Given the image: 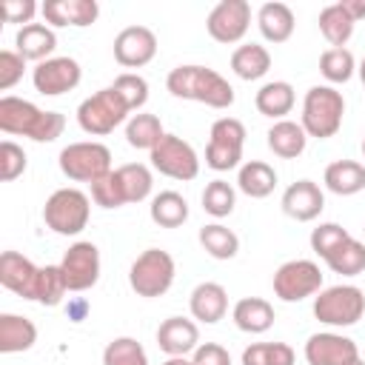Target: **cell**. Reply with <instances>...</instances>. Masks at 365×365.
<instances>
[{
	"label": "cell",
	"instance_id": "obj_1",
	"mask_svg": "<svg viewBox=\"0 0 365 365\" xmlns=\"http://www.w3.org/2000/svg\"><path fill=\"white\" fill-rule=\"evenodd\" d=\"M165 88L180 97V100H191V103H202L208 108H231L234 106V88L231 83L208 68V66H197V63H185L168 71L165 77Z\"/></svg>",
	"mask_w": 365,
	"mask_h": 365
},
{
	"label": "cell",
	"instance_id": "obj_2",
	"mask_svg": "<svg viewBox=\"0 0 365 365\" xmlns=\"http://www.w3.org/2000/svg\"><path fill=\"white\" fill-rule=\"evenodd\" d=\"M66 128V117L60 111L37 108L34 103L6 94L0 97V131L20 134L34 143H54Z\"/></svg>",
	"mask_w": 365,
	"mask_h": 365
},
{
	"label": "cell",
	"instance_id": "obj_3",
	"mask_svg": "<svg viewBox=\"0 0 365 365\" xmlns=\"http://www.w3.org/2000/svg\"><path fill=\"white\" fill-rule=\"evenodd\" d=\"M345 117V97L334 86H311L302 97V117L299 125L308 137L328 140L342 128Z\"/></svg>",
	"mask_w": 365,
	"mask_h": 365
},
{
	"label": "cell",
	"instance_id": "obj_4",
	"mask_svg": "<svg viewBox=\"0 0 365 365\" xmlns=\"http://www.w3.org/2000/svg\"><path fill=\"white\" fill-rule=\"evenodd\" d=\"M174 274H177V265L168 251L145 248L128 268V285L137 297L154 299V297H163L174 285Z\"/></svg>",
	"mask_w": 365,
	"mask_h": 365
},
{
	"label": "cell",
	"instance_id": "obj_5",
	"mask_svg": "<svg viewBox=\"0 0 365 365\" xmlns=\"http://www.w3.org/2000/svg\"><path fill=\"white\" fill-rule=\"evenodd\" d=\"M128 114H131V108L125 106V100L108 86V88L94 91L91 97H86L77 106V125L91 137H106L117 125H123L128 120Z\"/></svg>",
	"mask_w": 365,
	"mask_h": 365
},
{
	"label": "cell",
	"instance_id": "obj_6",
	"mask_svg": "<svg viewBox=\"0 0 365 365\" xmlns=\"http://www.w3.org/2000/svg\"><path fill=\"white\" fill-rule=\"evenodd\" d=\"M88 217H91V200L80 188H57L43 205L46 225L60 237H77L88 225Z\"/></svg>",
	"mask_w": 365,
	"mask_h": 365
},
{
	"label": "cell",
	"instance_id": "obj_7",
	"mask_svg": "<svg viewBox=\"0 0 365 365\" xmlns=\"http://www.w3.org/2000/svg\"><path fill=\"white\" fill-rule=\"evenodd\" d=\"M365 314V291L356 285H331L314 297V317L331 328H351Z\"/></svg>",
	"mask_w": 365,
	"mask_h": 365
},
{
	"label": "cell",
	"instance_id": "obj_8",
	"mask_svg": "<svg viewBox=\"0 0 365 365\" xmlns=\"http://www.w3.org/2000/svg\"><path fill=\"white\" fill-rule=\"evenodd\" d=\"M60 171L74 180V182H97L100 177H106L111 168V151L108 145L103 143H94V140H80V143H68L60 157Z\"/></svg>",
	"mask_w": 365,
	"mask_h": 365
},
{
	"label": "cell",
	"instance_id": "obj_9",
	"mask_svg": "<svg viewBox=\"0 0 365 365\" xmlns=\"http://www.w3.org/2000/svg\"><path fill=\"white\" fill-rule=\"evenodd\" d=\"M245 145V125L237 117H220L211 125L208 145H205V165L214 171H231L240 168Z\"/></svg>",
	"mask_w": 365,
	"mask_h": 365
},
{
	"label": "cell",
	"instance_id": "obj_10",
	"mask_svg": "<svg viewBox=\"0 0 365 365\" xmlns=\"http://www.w3.org/2000/svg\"><path fill=\"white\" fill-rule=\"evenodd\" d=\"M148 160H151V168L160 171L163 177H171V180H194L200 174V157L194 151L191 143H185L182 137L177 134H165L151 151H148Z\"/></svg>",
	"mask_w": 365,
	"mask_h": 365
},
{
	"label": "cell",
	"instance_id": "obj_11",
	"mask_svg": "<svg viewBox=\"0 0 365 365\" xmlns=\"http://www.w3.org/2000/svg\"><path fill=\"white\" fill-rule=\"evenodd\" d=\"M322 291V271L314 259H288L274 271V297L299 302Z\"/></svg>",
	"mask_w": 365,
	"mask_h": 365
},
{
	"label": "cell",
	"instance_id": "obj_12",
	"mask_svg": "<svg viewBox=\"0 0 365 365\" xmlns=\"http://www.w3.org/2000/svg\"><path fill=\"white\" fill-rule=\"evenodd\" d=\"M60 271L66 279V288L80 294L97 285L100 279V248L88 240H77L68 245V251L60 259Z\"/></svg>",
	"mask_w": 365,
	"mask_h": 365
},
{
	"label": "cell",
	"instance_id": "obj_13",
	"mask_svg": "<svg viewBox=\"0 0 365 365\" xmlns=\"http://www.w3.org/2000/svg\"><path fill=\"white\" fill-rule=\"evenodd\" d=\"M251 26V6L248 0H220L208 17H205V29L217 43H240L248 34Z\"/></svg>",
	"mask_w": 365,
	"mask_h": 365
},
{
	"label": "cell",
	"instance_id": "obj_14",
	"mask_svg": "<svg viewBox=\"0 0 365 365\" xmlns=\"http://www.w3.org/2000/svg\"><path fill=\"white\" fill-rule=\"evenodd\" d=\"M83 68L74 57H48L31 68L34 91L43 97H60L66 91H74L80 86Z\"/></svg>",
	"mask_w": 365,
	"mask_h": 365
},
{
	"label": "cell",
	"instance_id": "obj_15",
	"mask_svg": "<svg viewBox=\"0 0 365 365\" xmlns=\"http://www.w3.org/2000/svg\"><path fill=\"white\" fill-rule=\"evenodd\" d=\"M157 57V34L148 26H125L114 37V60L123 68H143Z\"/></svg>",
	"mask_w": 365,
	"mask_h": 365
},
{
	"label": "cell",
	"instance_id": "obj_16",
	"mask_svg": "<svg viewBox=\"0 0 365 365\" xmlns=\"http://www.w3.org/2000/svg\"><path fill=\"white\" fill-rule=\"evenodd\" d=\"M354 359H359V348L345 334L319 331V334H311L305 342V362L308 365H348Z\"/></svg>",
	"mask_w": 365,
	"mask_h": 365
},
{
	"label": "cell",
	"instance_id": "obj_17",
	"mask_svg": "<svg viewBox=\"0 0 365 365\" xmlns=\"http://www.w3.org/2000/svg\"><path fill=\"white\" fill-rule=\"evenodd\" d=\"M0 285L9 288L11 294L37 302V285H40V268L17 254V251H3L0 254Z\"/></svg>",
	"mask_w": 365,
	"mask_h": 365
},
{
	"label": "cell",
	"instance_id": "obj_18",
	"mask_svg": "<svg viewBox=\"0 0 365 365\" xmlns=\"http://www.w3.org/2000/svg\"><path fill=\"white\" fill-rule=\"evenodd\" d=\"M325 194L314 180H297L282 191V211L297 222H311L322 214Z\"/></svg>",
	"mask_w": 365,
	"mask_h": 365
},
{
	"label": "cell",
	"instance_id": "obj_19",
	"mask_svg": "<svg viewBox=\"0 0 365 365\" xmlns=\"http://www.w3.org/2000/svg\"><path fill=\"white\" fill-rule=\"evenodd\" d=\"M43 20L48 26H71V29H86L100 17L97 0H46L40 6Z\"/></svg>",
	"mask_w": 365,
	"mask_h": 365
},
{
	"label": "cell",
	"instance_id": "obj_20",
	"mask_svg": "<svg viewBox=\"0 0 365 365\" xmlns=\"http://www.w3.org/2000/svg\"><path fill=\"white\" fill-rule=\"evenodd\" d=\"M157 345L168 356H185L194 354L200 345V328L194 319L185 317H168L157 328Z\"/></svg>",
	"mask_w": 365,
	"mask_h": 365
},
{
	"label": "cell",
	"instance_id": "obj_21",
	"mask_svg": "<svg viewBox=\"0 0 365 365\" xmlns=\"http://www.w3.org/2000/svg\"><path fill=\"white\" fill-rule=\"evenodd\" d=\"M188 311L197 322L214 325L228 311V291L220 282H200L188 297Z\"/></svg>",
	"mask_w": 365,
	"mask_h": 365
},
{
	"label": "cell",
	"instance_id": "obj_22",
	"mask_svg": "<svg viewBox=\"0 0 365 365\" xmlns=\"http://www.w3.org/2000/svg\"><path fill=\"white\" fill-rule=\"evenodd\" d=\"M14 46H17L20 57L43 63L57 48V34H54V29L48 23H29V26H20V31L14 37Z\"/></svg>",
	"mask_w": 365,
	"mask_h": 365
},
{
	"label": "cell",
	"instance_id": "obj_23",
	"mask_svg": "<svg viewBox=\"0 0 365 365\" xmlns=\"http://www.w3.org/2000/svg\"><path fill=\"white\" fill-rule=\"evenodd\" d=\"M257 26H259V34H262L268 43L277 46V43L291 40L297 20H294L291 6H285V3H279V0H271V3H262V6H259V11H257Z\"/></svg>",
	"mask_w": 365,
	"mask_h": 365
},
{
	"label": "cell",
	"instance_id": "obj_24",
	"mask_svg": "<svg viewBox=\"0 0 365 365\" xmlns=\"http://www.w3.org/2000/svg\"><path fill=\"white\" fill-rule=\"evenodd\" d=\"M37 325L20 314H0V354H23L34 348Z\"/></svg>",
	"mask_w": 365,
	"mask_h": 365
},
{
	"label": "cell",
	"instance_id": "obj_25",
	"mask_svg": "<svg viewBox=\"0 0 365 365\" xmlns=\"http://www.w3.org/2000/svg\"><path fill=\"white\" fill-rule=\"evenodd\" d=\"M322 182L336 197H354L365 188V165L356 160H334L325 168Z\"/></svg>",
	"mask_w": 365,
	"mask_h": 365
},
{
	"label": "cell",
	"instance_id": "obj_26",
	"mask_svg": "<svg viewBox=\"0 0 365 365\" xmlns=\"http://www.w3.org/2000/svg\"><path fill=\"white\" fill-rule=\"evenodd\" d=\"M294 103H297L294 86L285 80H271V83L259 86V91L254 94L257 111L262 117H271V120H285V114H291Z\"/></svg>",
	"mask_w": 365,
	"mask_h": 365
},
{
	"label": "cell",
	"instance_id": "obj_27",
	"mask_svg": "<svg viewBox=\"0 0 365 365\" xmlns=\"http://www.w3.org/2000/svg\"><path fill=\"white\" fill-rule=\"evenodd\" d=\"M265 143H268V148H271L277 157H282V160H297V157L305 151V145H308V134H305V128H302L299 123H294V120H277V123L268 128Z\"/></svg>",
	"mask_w": 365,
	"mask_h": 365
},
{
	"label": "cell",
	"instance_id": "obj_28",
	"mask_svg": "<svg viewBox=\"0 0 365 365\" xmlns=\"http://www.w3.org/2000/svg\"><path fill=\"white\" fill-rule=\"evenodd\" d=\"M231 319L245 334H265L274 325V305L262 297H242L234 305Z\"/></svg>",
	"mask_w": 365,
	"mask_h": 365
},
{
	"label": "cell",
	"instance_id": "obj_29",
	"mask_svg": "<svg viewBox=\"0 0 365 365\" xmlns=\"http://www.w3.org/2000/svg\"><path fill=\"white\" fill-rule=\"evenodd\" d=\"M237 188L245 197H251V200H265L277 188V171H274V165H268L262 160L242 163L240 171H237Z\"/></svg>",
	"mask_w": 365,
	"mask_h": 365
},
{
	"label": "cell",
	"instance_id": "obj_30",
	"mask_svg": "<svg viewBox=\"0 0 365 365\" xmlns=\"http://www.w3.org/2000/svg\"><path fill=\"white\" fill-rule=\"evenodd\" d=\"M268 68H271V54L259 43H242L231 54V71L240 80H248V83L251 80H259V77L268 74Z\"/></svg>",
	"mask_w": 365,
	"mask_h": 365
},
{
	"label": "cell",
	"instance_id": "obj_31",
	"mask_svg": "<svg viewBox=\"0 0 365 365\" xmlns=\"http://www.w3.org/2000/svg\"><path fill=\"white\" fill-rule=\"evenodd\" d=\"M114 177H117V185L123 191L125 205L128 202H143V200L151 197L154 177H151V168L148 165H143V163H125V165L114 168Z\"/></svg>",
	"mask_w": 365,
	"mask_h": 365
},
{
	"label": "cell",
	"instance_id": "obj_32",
	"mask_svg": "<svg viewBox=\"0 0 365 365\" xmlns=\"http://www.w3.org/2000/svg\"><path fill=\"white\" fill-rule=\"evenodd\" d=\"M148 217L160 228H180L188 220V202L180 191H160L151 197Z\"/></svg>",
	"mask_w": 365,
	"mask_h": 365
},
{
	"label": "cell",
	"instance_id": "obj_33",
	"mask_svg": "<svg viewBox=\"0 0 365 365\" xmlns=\"http://www.w3.org/2000/svg\"><path fill=\"white\" fill-rule=\"evenodd\" d=\"M163 137H165V131H163V123H160L157 114L137 111V114H131L128 123H125V143H128L131 148L151 151Z\"/></svg>",
	"mask_w": 365,
	"mask_h": 365
},
{
	"label": "cell",
	"instance_id": "obj_34",
	"mask_svg": "<svg viewBox=\"0 0 365 365\" xmlns=\"http://www.w3.org/2000/svg\"><path fill=\"white\" fill-rule=\"evenodd\" d=\"M354 26L356 23L351 20V14L345 11L342 3H331L319 11V31L331 43V48H345V43L354 34Z\"/></svg>",
	"mask_w": 365,
	"mask_h": 365
},
{
	"label": "cell",
	"instance_id": "obj_35",
	"mask_svg": "<svg viewBox=\"0 0 365 365\" xmlns=\"http://www.w3.org/2000/svg\"><path fill=\"white\" fill-rule=\"evenodd\" d=\"M200 245L214 259H234L240 251V237L222 222H208L200 228Z\"/></svg>",
	"mask_w": 365,
	"mask_h": 365
},
{
	"label": "cell",
	"instance_id": "obj_36",
	"mask_svg": "<svg viewBox=\"0 0 365 365\" xmlns=\"http://www.w3.org/2000/svg\"><path fill=\"white\" fill-rule=\"evenodd\" d=\"M325 265L334 271V274H342V277H359L365 271V242L359 240H345L328 259Z\"/></svg>",
	"mask_w": 365,
	"mask_h": 365
},
{
	"label": "cell",
	"instance_id": "obj_37",
	"mask_svg": "<svg viewBox=\"0 0 365 365\" xmlns=\"http://www.w3.org/2000/svg\"><path fill=\"white\" fill-rule=\"evenodd\" d=\"M297 354L288 342H251L242 351V365H294Z\"/></svg>",
	"mask_w": 365,
	"mask_h": 365
},
{
	"label": "cell",
	"instance_id": "obj_38",
	"mask_svg": "<svg viewBox=\"0 0 365 365\" xmlns=\"http://www.w3.org/2000/svg\"><path fill=\"white\" fill-rule=\"evenodd\" d=\"M103 365H148V354L134 336H114L103 348Z\"/></svg>",
	"mask_w": 365,
	"mask_h": 365
},
{
	"label": "cell",
	"instance_id": "obj_39",
	"mask_svg": "<svg viewBox=\"0 0 365 365\" xmlns=\"http://www.w3.org/2000/svg\"><path fill=\"white\" fill-rule=\"evenodd\" d=\"M234 205H237V191H234L231 182H225V180H211V182L205 185V191H202V211H205V214L222 220V217H228V214L234 211Z\"/></svg>",
	"mask_w": 365,
	"mask_h": 365
},
{
	"label": "cell",
	"instance_id": "obj_40",
	"mask_svg": "<svg viewBox=\"0 0 365 365\" xmlns=\"http://www.w3.org/2000/svg\"><path fill=\"white\" fill-rule=\"evenodd\" d=\"M356 71V60L348 48H328L319 57V74L328 83H348Z\"/></svg>",
	"mask_w": 365,
	"mask_h": 365
},
{
	"label": "cell",
	"instance_id": "obj_41",
	"mask_svg": "<svg viewBox=\"0 0 365 365\" xmlns=\"http://www.w3.org/2000/svg\"><path fill=\"white\" fill-rule=\"evenodd\" d=\"M345 240H351V234H348V228H342L339 222H319L314 231H311V251L317 254V257H322V259H328Z\"/></svg>",
	"mask_w": 365,
	"mask_h": 365
},
{
	"label": "cell",
	"instance_id": "obj_42",
	"mask_svg": "<svg viewBox=\"0 0 365 365\" xmlns=\"http://www.w3.org/2000/svg\"><path fill=\"white\" fill-rule=\"evenodd\" d=\"M66 294H68V288H66L60 265H43L40 268V285H37V302L46 308H54L63 302Z\"/></svg>",
	"mask_w": 365,
	"mask_h": 365
},
{
	"label": "cell",
	"instance_id": "obj_43",
	"mask_svg": "<svg viewBox=\"0 0 365 365\" xmlns=\"http://www.w3.org/2000/svg\"><path fill=\"white\" fill-rule=\"evenodd\" d=\"M111 88L125 100V106L131 111H140L145 106V100H148V83H145V77H140L134 71H125V74L114 77V86Z\"/></svg>",
	"mask_w": 365,
	"mask_h": 365
},
{
	"label": "cell",
	"instance_id": "obj_44",
	"mask_svg": "<svg viewBox=\"0 0 365 365\" xmlns=\"http://www.w3.org/2000/svg\"><path fill=\"white\" fill-rule=\"evenodd\" d=\"M29 165V157L23 151V145H17L14 140H3L0 143V180L11 182L17 180Z\"/></svg>",
	"mask_w": 365,
	"mask_h": 365
},
{
	"label": "cell",
	"instance_id": "obj_45",
	"mask_svg": "<svg viewBox=\"0 0 365 365\" xmlns=\"http://www.w3.org/2000/svg\"><path fill=\"white\" fill-rule=\"evenodd\" d=\"M91 200H94L100 208H120V205H125L114 171H108L106 177H100L97 182H91Z\"/></svg>",
	"mask_w": 365,
	"mask_h": 365
},
{
	"label": "cell",
	"instance_id": "obj_46",
	"mask_svg": "<svg viewBox=\"0 0 365 365\" xmlns=\"http://www.w3.org/2000/svg\"><path fill=\"white\" fill-rule=\"evenodd\" d=\"M23 71H26V57H20L11 48H3L0 51V88L3 91L14 88L23 80Z\"/></svg>",
	"mask_w": 365,
	"mask_h": 365
},
{
	"label": "cell",
	"instance_id": "obj_47",
	"mask_svg": "<svg viewBox=\"0 0 365 365\" xmlns=\"http://www.w3.org/2000/svg\"><path fill=\"white\" fill-rule=\"evenodd\" d=\"M191 362L194 365H231V354L220 342H200Z\"/></svg>",
	"mask_w": 365,
	"mask_h": 365
},
{
	"label": "cell",
	"instance_id": "obj_48",
	"mask_svg": "<svg viewBox=\"0 0 365 365\" xmlns=\"http://www.w3.org/2000/svg\"><path fill=\"white\" fill-rule=\"evenodd\" d=\"M0 11H3V20L6 23H23V26H29L31 17L37 14V3L34 0H6Z\"/></svg>",
	"mask_w": 365,
	"mask_h": 365
},
{
	"label": "cell",
	"instance_id": "obj_49",
	"mask_svg": "<svg viewBox=\"0 0 365 365\" xmlns=\"http://www.w3.org/2000/svg\"><path fill=\"white\" fill-rule=\"evenodd\" d=\"M342 6H345V11L351 14L354 23H359L365 17V0H342Z\"/></svg>",
	"mask_w": 365,
	"mask_h": 365
},
{
	"label": "cell",
	"instance_id": "obj_50",
	"mask_svg": "<svg viewBox=\"0 0 365 365\" xmlns=\"http://www.w3.org/2000/svg\"><path fill=\"white\" fill-rule=\"evenodd\" d=\"M163 365H194L191 359H185V356H168Z\"/></svg>",
	"mask_w": 365,
	"mask_h": 365
},
{
	"label": "cell",
	"instance_id": "obj_51",
	"mask_svg": "<svg viewBox=\"0 0 365 365\" xmlns=\"http://www.w3.org/2000/svg\"><path fill=\"white\" fill-rule=\"evenodd\" d=\"M356 71H359V80H362V86H365V57H362V63H359Z\"/></svg>",
	"mask_w": 365,
	"mask_h": 365
},
{
	"label": "cell",
	"instance_id": "obj_52",
	"mask_svg": "<svg viewBox=\"0 0 365 365\" xmlns=\"http://www.w3.org/2000/svg\"><path fill=\"white\" fill-rule=\"evenodd\" d=\"M348 365H365V362H362V359H354V362H348Z\"/></svg>",
	"mask_w": 365,
	"mask_h": 365
},
{
	"label": "cell",
	"instance_id": "obj_53",
	"mask_svg": "<svg viewBox=\"0 0 365 365\" xmlns=\"http://www.w3.org/2000/svg\"><path fill=\"white\" fill-rule=\"evenodd\" d=\"M362 157H365V137H362Z\"/></svg>",
	"mask_w": 365,
	"mask_h": 365
},
{
	"label": "cell",
	"instance_id": "obj_54",
	"mask_svg": "<svg viewBox=\"0 0 365 365\" xmlns=\"http://www.w3.org/2000/svg\"><path fill=\"white\" fill-rule=\"evenodd\" d=\"M362 234H365V228H362Z\"/></svg>",
	"mask_w": 365,
	"mask_h": 365
}]
</instances>
